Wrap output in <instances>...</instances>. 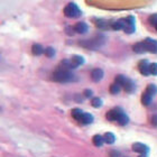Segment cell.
<instances>
[{"mask_svg": "<svg viewBox=\"0 0 157 157\" xmlns=\"http://www.w3.org/2000/svg\"><path fill=\"white\" fill-rule=\"evenodd\" d=\"M91 105L93 108H100L102 105V100L100 98H92Z\"/></svg>", "mask_w": 157, "mask_h": 157, "instance_id": "obj_26", "label": "cell"}, {"mask_svg": "<svg viewBox=\"0 0 157 157\" xmlns=\"http://www.w3.org/2000/svg\"><path fill=\"white\" fill-rule=\"evenodd\" d=\"M122 111L120 108H115L112 109V110H110V111L107 112V119L110 121H117L118 117H119V115H120V112Z\"/></svg>", "mask_w": 157, "mask_h": 157, "instance_id": "obj_10", "label": "cell"}, {"mask_svg": "<svg viewBox=\"0 0 157 157\" xmlns=\"http://www.w3.org/2000/svg\"><path fill=\"white\" fill-rule=\"evenodd\" d=\"M59 67L65 69V70H70V71H71V70H74L71 59H62V61H61V64H59Z\"/></svg>", "mask_w": 157, "mask_h": 157, "instance_id": "obj_16", "label": "cell"}, {"mask_svg": "<svg viewBox=\"0 0 157 157\" xmlns=\"http://www.w3.org/2000/svg\"><path fill=\"white\" fill-rule=\"evenodd\" d=\"M132 151H136V153H139V154H147L148 151H149V148L145 144L135 143V144L132 145Z\"/></svg>", "mask_w": 157, "mask_h": 157, "instance_id": "obj_8", "label": "cell"}, {"mask_svg": "<svg viewBox=\"0 0 157 157\" xmlns=\"http://www.w3.org/2000/svg\"><path fill=\"white\" fill-rule=\"evenodd\" d=\"M117 122L120 124V126H126V124L129 122V117H128L124 111H121L120 115H119V117H118V119H117Z\"/></svg>", "mask_w": 157, "mask_h": 157, "instance_id": "obj_15", "label": "cell"}, {"mask_svg": "<svg viewBox=\"0 0 157 157\" xmlns=\"http://www.w3.org/2000/svg\"><path fill=\"white\" fill-rule=\"evenodd\" d=\"M149 23L153 25V26H155L157 24V13H155V15H151V17H149Z\"/></svg>", "mask_w": 157, "mask_h": 157, "instance_id": "obj_29", "label": "cell"}, {"mask_svg": "<svg viewBox=\"0 0 157 157\" xmlns=\"http://www.w3.org/2000/svg\"><path fill=\"white\" fill-rule=\"evenodd\" d=\"M145 47V52L149 53H157V40L151 38H146L145 40H143Z\"/></svg>", "mask_w": 157, "mask_h": 157, "instance_id": "obj_5", "label": "cell"}, {"mask_svg": "<svg viewBox=\"0 0 157 157\" xmlns=\"http://www.w3.org/2000/svg\"><path fill=\"white\" fill-rule=\"evenodd\" d=\"M109 90H110V93H111V94H118L121 90V85L119 84V83H117V82H115V83H112V84L110 85Z\"/></svg>", "mask_w": 157, "mask_h": 157, "instance_id": "obj_23", "label": "cell"}, {"mask_svg": "<svg viewBox=\"0 0 157 157\" xmlns=\"http://www.w3.org/2000/svg\"><path fill=\"white\" fill-rule=\"evenodd\" d=\"M71 61H72V64H73V67H74V69L78 67V66L82 65V64H84V62H85L84 59H83L82 56H78V55L72 56Z\"/></svg>", "mask_w": 157, "mask_h": 157, "instance_id": "obj_14", "label": "cell"}, {"mask_svg": "<svg viewBox=\"0 0 157 157\" xmlns=\"http://www.w3.org/2000/svg\"><path fill=\"white\" fill-rule=\"evenodd\" d=\"M146 92H147L148 94H151V95L154 97V95L157 93V86L155 84H153V83H151V84L147 85V88H146Z\"/></svg>", "mask_w": 157, "mask_h": 157, "instance_id": "obj_24", "label": "cell"}, {"mask_svg": "<svg viewBox=\"0 0 157 157\" xmlns=\"http://www.w3.org/2000/svg\"><path fill=\"white\" fill-rule=\"evenodd\" d=\"M52 78L54 81L59 82V83H67V82L74 81L76 78L74 73L71 72L70 70L62 69V67H59L57 70H55Z\"/></svg>", "mask_w": 157, "mask_h": 157, "instance_id": "obj_2", "label": "cell"}, {"mask_svg": "<svg viewBox=\"0 0 157 157\" xmlns=\"http://www.w3.org/2000/svg\"><path fill=\"white\" fill-rule=\"evenodd\" d=\"M110 156H111V157H119L120 155H119V153H118V151H112L111 153H110Z\"/></svg>", "mask_w": 157, "mask_h": 157, "instance_id": "obj_32", "label": "cell"}, {"mask_svg": "<svg viewBox=\"0 0 157 157\" xmlns=\"http://www.w3.org/2000/svg\"><path fill=\"white\" fill-rule=\"evenodd\" d=\"M116 82L117 83H119V84L121 85V88L124 89V91L128 92V93H132V92H135V84L134 82L131 81L130 78H126V76L124 75H118L117 78H116Z\"/></svg>", "mask_w": 157, "mask_h": 157, "instance_id": "obj_3", "label": "cell"}, {"mask_svg": "<svg viewBox=\"0 0 157 157\" xmlns=\"http://www.w3.org/2000/svg\"><path fill=\"white\" fill-rule=\"evenodd\" d=\"M151 101H153V95L148 94L147 92L143 93V95H141V103H143V105H149L151 103Z\"/></svg>", "mask_w": 157, "mask_h": 157, "instance_id": "obj_17", "label": "cell"}, {"mask_svg": "<svg viewBox=\"0 0 157 157\" xmlns=\"http://www.w3.org/2000/svg\"><path fill=\"white\" fill-rule=\"evenodd\" d=\"M78 121L83 124H90L93 122V116H92L91 113H88V112H83L81 119Z\"/></svg>", "mask_w": 157, "mask_h": 157, "instance_id": "obj_12", "label": "cell"}, {"mask_svg": "<svg viewBox=\"0 0 157 157\" xmlns=\"http://www.w3.org/2000/svg\"><path fill=\"white\" fill-rule=\"evenodd\" d=\"M124 25H126L124 18V19H120V20H116V21H111V28L115 30H120V29L124 30Z\"/></svg>", "mask_w": 157, "mask_h": 157, "instance_id": "obj_13", "label": "cell"}, {"mask_svg": "<svg viewBox=\"0 0 157 157\" xmlns=\"http://www.w3.org/2000/svg\"><path fill=\"white\" fill-rule=\"evenodd\" d=\"M103 78V71L101 69H94L91 72V78L94 82H99Z\"/></svg>", "mask_w": 157, "mask_h": 157, "instance_id": "obj_11", "label": "cell"}, {"mask_svg": "<svg viewBox=\"0 0 157 157\" xmlns=\"http://www.w3.org/2000/svg\"><path fill=\"white\" fill-rule=\"evenodd\" d=\"M126 25H124V32L127 34H132L135 32V18L132 16H129L124 18Z\"/></svg>", "mask_w": 157, "mask_h": 157, "instance_id": "obj_6", "label": "cell"}, {"mask_svg": "<svg viewBox=\"0 0 157 157\" xmlns=\"http://www.w3.org/2000/svg\"><path fill=\"white\" fill-rule=\"evenodd\" d=\"M92 94H93V92H92L90 89H86L84 91V97H86V98H91Z\"/></svg>", "mask_w": 157, "mask_h": 157, "instance_id": "obj_30", "label": "cell"}, {"mask_svg": "<svg viewBox=\"0 0 157 157\" xmlns=\"http://www.w3.org/2000/svg\"><path fill=\"white\" fill-rule=\"evenodd\" d=\"M151 124H153V126H155V127H157V115H154V116H151Z\"/></svg>", "mask_w": 157, "mask_h": 157, "instance_id": "obj_31", "label": "cell"}, {"mask_svg": "<svg viewBox=\"0 0 157 157\" xmlns=\"http://www.w3.org/2000/svg\"><path fill=\"white\" fill-rule=\"evenodd\" d=\"M63 13H64V15H65L66 17H69V18H76V17L81 16V10H80V8H78L74 2L67 3V5L64 7Z\"/></svg>", "mask_w": 157, "mask_h": 157, "instance_id": "obj_4", "label": "cell"}, {"mask_svg": "<svg viewBox=\"0 0 157 157\" xmlns=\"http://www.w3.org/2000/svg\"><path fill=\"white\" fill-rule=\"evenodd\" d=\"M103 138H105V144H113L116 141V137L115 135L112 134V132H105V136H103Z\"/></svg>", "mask_w": 157, "mask_h": 157, "instance_id": "obj_21", "label": "cell"}, {"mask_svg": "<svg viewBox=\"0 0 157 157\" xmlns=\"http://www.w3.org/2000/svg\"><path fill=\"white\" fill-rule=\"evenodd\" d=\"M149 70H151V74L157 75V63H151Z\"/></svg>", "mask_w": 157, "mask_h": 157, "instance_id": "obj_28", "label": "cell"}, {"mask_svg": "<svg viewBox=\"0 0 157 157\" xmlns=\"http://www.w3.org/2000/svg\"><path fill=\"white\" fill-rule=\"evenodd\" d=\"M73 29H74V32L78 34H85L86 32H88L89 26L85 23H83V21H78V23H76L75 25H74Z\"/></svg>", "mask_w": 157, "mask_h": 157, "instance_id": "obj_9", "label": "cell"}, {"mask_svg": "<svg viewBox=\"0 0 157 157\" xmlns=\"http://www.w3.org/2000/svg\"><path fill=\"white\" fill-rule=\"evenodd\" d=\"M132 51L135 53H138V54H141V53H145V47H144V43L139 42L136 43L134 46H132Z\"/></svg>", "mask_w": 157, "mask_h": 157, "instance_id": "obj_19", "label": "cell"}, {"mask_svg": "<svg viewBox=\"0 0 157 157\" xmlns=\"http://www.w3.org/2000/svg\"><path fill=\"white\" fill-rule=\"evenodd\" d=\"M138 157H147V154H140Z\"/></svg>", "mask_w": 157, "mask_h": 157, "instance_id": "obj_33", "label": "cell"}, {"mask_svg": "<svg viewBox=\"0 0 157 157\" xmlns=\"http://www.w3.org/2000/svg\"><path fill=\"white\" fill-rule=\"evenodd\" d=\"M154 27H155V28H156V30H157V24H156V25H155Z\"/></svg>", "mask_w": 157, "mask_h": 157, "instance_id": "obj_34", "label": "cell"}, {"mask_svg": "<svg viewBox=\"0 0 157 157\" xmlns=\"http://www.w3.org/2000/svg\"><path fill=\"white\" fill-rule=\"evenodd\" d=\"M95 25L99 28H101V29H107L108 27H111V21H105L103 19H99V20H95Z\"/></svg>", "mask_w": 157, "mask_h": 157, "instance_id": "obj_18", "label": "cell"}, {"mask_svg": "<svg viewBox=\"0 0 157 157\" xmlns=\"http://www.w3.org/2000/svg\"><path fill=\"white\" fill-rule=\"evenodd\" d=\"M92 141H93V144L97 147H101L102 145H103V143H105V138L102 137V136H100V135H95L94 137H93V139H92Z\"/></svg>", "mask_w": 157, "mask_h": 157, "instance_id": "obj_22", "label": "cell"}, {"mask_svg": "<svg viewBox=\"0 0 157 157\" xmlns=\"http://www.w3.org/2000/svg\"><path fill=\"white\" fill-rule=\"evenodd\" d=\"M105 36L99 34V35H94L92 38L80 40L78 44L88 49H98V48H100L101 46L105 45Z\"/></svg>", "mask_w": 157, "mask_h": 157, "instance_id": "obj_1", "label": "cell"}, {"mask_svg": "<svg viewBox=\"0 0 157 157\" xmlns=\"http://www.w3.org/2000/svg\"><path fill=\"white\" fill-rule=\"evenodd\" d=\"M149 63H148V61H146V59H143V61H140L139 62V64H138V70H139V72L143 74V75L145 76H148L151 75V70H149Z\"/></svg>", "mask_w": 157, "mask_h": 157, "instance_id": "obj_7", "label": "cell"}, {"mask_svg": "<svg viewBox=\"0 0 157 157\" xmlns=\"http://www.w3.org/2000/svg\"><path fill=\"white\" fill-rule=\"evenodd\" d=\"M71 115H72V117L74 118L75 120H80V119H81V117H82V115H83V111H82L81 109H78V108L73 109L72 112H71Z\"/></svg>", "mask_w": 157, "mask_h": 157, "instance_id": "obj_25", "label": "cell"}, {"mask_svg": "<svg viewBox=\"0 0 157 157\" xmlns=\"http://www.w3.org/2000/svg\"><path fill=\"white\" fill-rule=\"evenodd\" d=\"M32 52H33L34 55H42L43 53H44V49H43L42 45L40 44H34L33 47H32Z\"/></svg>", "mask_w": 157, "mask_h": 157, "instance_id": "obj_20", "label": "cell"}, {"mask_svg": "<svg viewBox=\"0 0 157 157\" xmlns=\"http://www.w3.org/2000/svg\"><path fill=\"white\" fill-rule=\"evenodd\" d=\"M44 54H45V56H47V57H54V55H55V51H54V48L53 47H46L45 49H44Z\"/></svg>", "mask_w": 157, "mask_h": 157, "instance_id": "obj_27", "label": "cell"}]
</instances>
